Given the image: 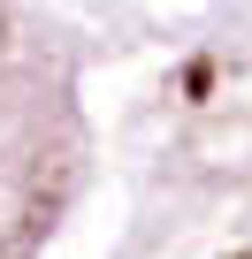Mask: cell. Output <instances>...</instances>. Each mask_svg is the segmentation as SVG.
I'll return each mask as SVG.
<instances>
[{
	"label": "cell",
	"instance_id": "6da1fadb",
	"mask_svg": "<svg viewBox=\"0 0 252 259\" xmlns=\"http://www.w3.org/2000/svg\"><path fill=\"white\" fill-rule=\"evenodd\" d=\"M107 183V38L84 0H0V259H54Z\"/></svg>",
	"mask_w": 252,
	"mask_h": 259
},
{
	"label": "cell",
	"instance_id": "7a4b0ae2",
	"mask_svg": "<svg viewBox=\"0 0 252 259\" xmlns=\"http://www.w3.org/2000/svg\"><path fill=\"white\" fill-rule=\"evenodd\" d=\"M146 8H168V16H222V8H252V0H146Z\"/></svg>",
	"mask_w": 252,
	"mask_h": 259
}]
</instances>
